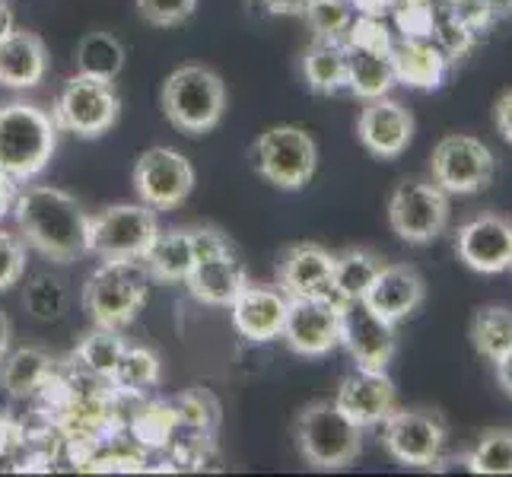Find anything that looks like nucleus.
I'll return each mask as SVG.
<instances>
[{
    "mask_svg": "<svg viewBox=\"0 0 512 477\" xmlns=\"http://www.w3.org/2000/svg\"><path fill=\"white\" fill-rule=\"evenodd\" d=\"M13 220L20 239L45 258L67 264L86 255L90 214L67 191L51 185H32L16 194Z\"/></svg>",
    "mask_w": 512,
    "mask_h": 477,
    "instance_id": "obj_1",
    "label": "nucleus"
},
{
    "mask_svg": "<svg viewBox=\"0 0 512 477\" xmlns=\"http://www.w3.org/2000/svg\"><path fill=\"white\" fill-rule=\"evenodd\" d=\"M160 105L175 131L201 137L214 131L226 115V86L217 70L204 64H182L166 77Z\"/></svg>",
    "mask_w": 512,
    "mask_h": 477,
    "instance_id": "obj_2",
    "label": "nucleus"
},
{
    "mask_svg": "<svg viewBox=\"0 0 512 477\" xmlns=\"http://www.w3.org/2000/svg\"><path fill=\"white\" fill-rule=\"evenodd\" d=\"M58 125L32 102L0 105V169L16 182L35 179L58 150Z\"/></svg>",
    "mask_w": 512,
    "mask_h": 477,
    "instance_id": "obj_3",
    "label": "nucleus"
},
{
    "mask_svg": "<svg viewBox=\"0 0 512 477\" xmlns=\"http://www.w3.org/2000/svg\"><path fill=\"white\" fill-rule=\"evenodd\" d=\"M296 449L315 471H344L363 452V430L334 401L319 398L296 417Z\"/></svg>",
    "mask_w": 512,
    "mask_h": 477,
    "instance_id": "obj_4",
    "label": "nucleus"
},
{
    "mask_svg": "<svg viewBox=\"0 0 512 477\" xmlns=\"http://www.w3.org/2000/svg\"><path fill=\"white\" fill-rule=\"evenodd\" d=\"M153 277L140 258L102 261L99 271L83 287V309L90 312L93 325L125 328L147 306Z\"/></svg>",
    "mask_w": 512,
    "mask_h": 477,
    "instance_id": "obj_5",
    "label": "nucleus"
},
{
    "mask_svg": "<svg viewBox=\"0 0 512 477\" xmlns=\"http://www.w3.org/2000/svg\"><path fill=\"white\" fill-rule=\"evenodd\" d=\"M392 32L385 29L382 16L357 13L347 39H344V58H347V90L357 99H379L388 96L395 86V67H392Z\"/></svg>",
    "mask_w": 512,
    "mask_h": 477,
    "instance_id": "obj_6",
    "label": "nucleus"
},
{
    "mask_svg": "<svg viewBox=\"0 0 512 477\" xmlns=\"http://www.w3.org/2000/svg\"><path fill=\"white\" fill-rule=\"evenodd\" d=\"M194 245L198 258L185 280L188 293L204 306H226L249 284V271L233 249L229 236H223L214 226H194Z\"/></svg>",
    "mask_w": 512,
    "mask_h": 477,
    "instance_id": "obj_7",
    "label": "nucleus"
},
{
    "mask_svg": "<svg viewBox=\"0 0 512 477\" xmlns=\"http://www.w3.org/2000/svg\"><path fill=\"white\" fill-rule=\"evenodd\" d=\"M118 115H121V96L115 90V80H99L86 74L67 77L58 90L55 109H51L58 131L77 134L83 140H96L102 134H109L118 125Z\"/></svg>",
    "mask_w": 512,
    "mask_h": 477,
    "instance_id": "obj_8",
    "label": "nucleus"
},
{
    "mask_svg": "<svg viewBox=\"0 0 512 477\" xmlns=\"http://www.w3.org/2000/svg\"><path fill=\"white\" fill-rule=\"evenodd\" d=\"M255 169L280 191H299L319 169V147L306 128L274 125L255 140Z\"/></svg>",
    "mask_w": 512,
    "mask_h": 477,
    "instance_id": "obj_9",
    "label": "nucleus"
},
{
    "mask_svg": "<svg viewBox=\"0 0 512 477\" xmlns=\"http://www.w3.org/2000/svg\"><path fill=\"white\" fill-rule=\"evenodd\" d=\"M449 194L433 179H404L388 198V226L408 245H430L449 226Z\"/></svg>",
    "mask_w": 512,
    "mask_h": 477,
    "instance_id": "obj_10",
    "label": "nucleus"
},
{
    "mask_svg": "<svg viewBox=\"0 0 512 477\" xmlns=\"http://www.w3.org/2000/svg\"><path fill=\"white\" fill-rule=\"evenodd\" d=\"M160 223H156L153 207L147 204H112L102 214L90 217V233H86V252L115 261V258H144L153 245Z\"/></svg>",
    "mask_w": 512,
    "mask_h": 477,
    "instance_id": "obj_11",
    "label": "nucleus"
},
{
    "mask_svg": "<svg viewBox=\"0 0 512 477\" xmlns=\"http://www.w3.org/2000/svg\"><path fill=\"white\" fill-rule=\"evenodd\" d=\"M449 427L439 411L395 408L382 423L385 452L404 468H430L446 446Z\"/></svg>",
    "mask_w": 512,
    "mask_h": 477,
    "instance_id": "obj_12",
    "label": "nucleus"
},
{
    "mask_svg": "<svg viewBox=\"0 0 512 477\" xmlns=\"http://www.w3.org/2000/svg\"><path fill=\"white\" fill-rule=\"evenodd\" d=\"M430 175L446 194H478L497 175V159L484 140L471 134H449L433 147Z\"/></svg>",
    "mask_w": 512,
    "mask_h": 477,
    "instance_id": "obj_13",
    "label": "nucleus"
},
{
    "mask_svg": "<svg viewBox=\"0 0 512 477\" xmlns=\"http://www.w3.org/2000/svg\"><path fill=\"white\" fill-rule=\"evenodd\" d=\"M131 182L140 204L153 210H172L188 201L194 188V166L172 147H150L137 156Z\"/></svg>",
    "mask_w": 512,
    "mask_h": 477,
    "instance_id": "obj_14",
    "label": "nucleus"
},
{
    "mask_svg": "<svg viewBox=\"0 0 512 477\" xmlns=\"http://www.w3.org/2000/svg\"><path fill=\"white\" fill-rule=\"evenodd\" d=\"M341 312L344 303L325 296H296L287 306L284 344L299 357H325L334 347H341Z\"/></svg>",
    "mask_w": 512,
    "mask_h": 477,
    "instance_id": "obj_15",
    "label": "nucleus"
},
{
    "mask_svg": "<svg viewBox=\"0 0 512 477\" xmlns=\"http://www.w3.org/2000/svg\"><path fill=\"white\" fill-rule=\"evenodd\" d=\"M341 347H347L350 360L360 369L385 373L398 350L395 325L376 315L363 299H350L341 312Z\"/></svg>",
    "mask_w": 512,
    "mask_h": 477,
    "instance_id": "obj_16",
    "label": "nucleus"
},
{
    "mask_svg": "<svg viewBox=\"0 0 512 477\" xmlns=\"http://www.w3.org/2000/svg\"><path fill=\"white\" fill-rule=\"evenodd\" d=\"M455 255L474 274H503L512 264V220L481 214L458 226Z\"/></svg>",
    "mask_w": 512,
    "mask_h": 477,
    "instance_id": "obj_17",
    "label": "nucleus"
},
{
    "mask_svg": "<svg viewBox=\"0 0 512 477\" xmlns=\"http://www.w3.org/2000/svg\"><path fill=\"white\" fill-rule=\"evenodd\" d=\"M357 137L376 159H398L414 140V115L398 99H366L357 118Z\"/></svg>",
    "mask_w": 512,
    "mask_h": 477,
    "instance_id": "obj_18",
    "label": "nucleus"
},
{
    "mask_svg": "<svg viewBox=\"0 0 512 477\" xmlns=\"http://www.w3.org/2000/svg\"><path fill=\"white\" fill-rule=\"evenodd\" d=\"M290 296L280 287H261V284H245L242 293L229 303V315H233V328L252 344H268L277 341L284 331Z\"/></svg>",
    "mask_w": 512,
    "mask_h": 477,
    "instance_id": "obj_19",
    "label": "nucleus"
},
{
    "mask_svg": "<svg viewBox=\"0 0 512 477\" xmlns=\"http://www.w3.org/2000/svg\"><path fill=\"white\" fill-rule=\"evenodd\" d=\"M334 404H338L360 430H369L385 423V417L398 408V392H395V382L388 379V373L357 366V373H350L341 382Z\"/></svg>",
    "mask_w": 512,
    "mask_h": 477,
    "instance_id": "obj_20",
    "label": "nucleus"
},
{
    "mask_svg": "<svg viewBox=\"0 0 512 477\" xmlns=\"http://www.w3.org/2000/svg\"><path fill=\"white\" fill-rule=\"evenodd\" d=\"M423 299H427V284L414 264H382L376 280L363 293V303L392 325L411 318L423 306Z\"/></svg>",
    "mask_w": 512,
    "mask_h": 477,
    "instance_id": "obj_21",
    "label": "nucleus"
},
{
    "mask_svg": "<svg viewBox=\"0 0 512 477\" xmlns=\"http://www.w3.org/2000/svg\"><path fill=\"white\" fill-rule=\"evenodd\" d=\"M277 284L290 299L296 296L334 299V255L325 245L315 242L290 245L277 264Z\"/></svg>",
    "mask_w": 512,
    "mask_h": 477,
    "instance_id": "obj_22",
    "label": "nucleus"
},
{
    "mask_svg": "<svg viewBox=\"0 0 512 477\" xmlns=\"http://www.w3.org/2000/svg\"><path fill=\"white\" fill-rule=\"evenodd\" d=\"M449 55L439 42L420 39V35H401L392 45V67L395 83L411 86V90H436L449 74Z\"/></svg>",
    "mask_w": 512,
    "mask_h": 477,
    "instance_id": "obj_23",
    "label": "nucleus"
},
{
    "mask_svg": "<svg viewBox=\"0 0 512 477\" xmlns=\"http://www.w3.org/2000/svg\"><path fill=\"white\" fill-rule=\"evenodd\" d=\"M48 74V48L35 32L13 29L0 39V86L32 90Z\"/></svg>",
    "mask_w": 512,
    "mask_h": 477,
    "instance_id": "obj_24",
    "label": "nucleus"
},
{
    "mask_svg": "<svg viewBox=\"0 0 512 477\" xmlns=\"http://www.w3.org/2000/svg\"><path fill=\"white\" fill-rule=\"evenodd\" d=\"M194 258H198V245H194V226H172L160 229L147 249V255L140 258L147 264V271L160 284H185Z\"/></svg>",
    "mask_w": 512,
    "mask_h": 477,
    "instance_id": "obj_25",
    "label": "nucleus"
},
{
    "mask_svg": "<svg viewBox=\"0 0 512 477\" xmlns=\"http://www.w3.org/2000/svg\"><path fill=\"white\" fill-rule=\"evenodd\" d=\"M58 369V360L45 353L42 347H20L7 350L0 357V385L4 392L16 401H29L42 392V385L51 379V373Z\"/></svg>",
    "mask_w": 512,
    "mask_h": 477,
    "instance_id": "obj_26",
    "label": "nucleus"
},
{
    "mask_svg": "<svg viewBox=\"0 0 512 477\" xmlns=\"http://www.w3.org/2000/svg\"><path fill=\"white\" fill-rule=\"evenodd\" d=\"M303 77L315 96H338L347 90V58L344 42L312 39L303 55Z\"/></svg>",
    "mask_w": 512,
    "mask_h": 477,
    "instance_id": "obj_27",
    "label": "nucleus"
},
{
    "mask_svg": "<svg viewBox=\"0 0 512 477\" xmlns=\"http://www.w3.org/2000/svg\"><path fill=\"white\" fill-rule=\"evenodd\" d=\"M125 338L118 334V328H102V325H93L90 331L83 334V341L74 347L70 353V366L83 369V373H93L99 379H112L115 366H118V357L121 350H125Z\"/></svg>",
    "mask_w": 512,
    "mask_h": 477,
    "instance_id": "obj_28",
    "label": "nucleus"
},
{
    "mask_svg": "<svg viewBox=\"0 0 512 477\" xmlns=\"http://www.w3.org/2000/svg\"><path fill=\"white\" fill-rule=\"evenodd\" d=\"M382 264V255H376L373 249H344L341 255H334V299L338 303L363 299Z\"/></svg>",
    "mask_w": 512,
    "mask_h": 477,
    "instance_id": "obj_29",
    "label": "nucleus"
},
{
    "mask_svg": "<svg viewBox=\"0 0 512 477\" xmlns=\"http://www.w3.org/2000/svg\"><path fill=\"white\" fill-rule=\"evenodd\" d=\"M125 45H121L112 32H86L77 45V74L99 77V80H118L125 70Z\"/></svg>",
    "mask_w": 512,
    "mask_h": 477,
    "instance_id": "obj_30",
    "label": "nucleus"
},
{
    "mask_svg": "<svg viewBox=\"0 0 512 477\" xmlns=\"http://www.w3.org/2000/svg\"><path fill=\"white\" fill-rule=\"evenodd\" d=\"M468 338L484 360H490V363L500 360L512 347V306H503V303L481 306L471 318Z\"/></svg>",
    "mask_w": 512,
    "mask_h": 477,
    "instance_id": "obj_31",
    "label": "nucleus"
},
{
    "mask_svg": "<svg viewBox=\"0 0 512 477\" xmlns=\"http://www.w3.org/2000/svg\"><path fill=\"white\" fill-rule=\"evenodd\" d=\"M112 388L125 398L144 395L147 388L160 382V357L150 347H125L112 373Z\"/></svg>",
    "mask_w": 512,
    "mask_h": 477,
    "instance_id": "obj_32",
    "label": "nucleus"
},
{
    "mask_svg": "<svg viewBox=\"0 0 512 477\" xmlns=\"http://www.w3.org/2000/svg\"><path fill=\"white\" fill-rule=\"evenodd\" d=\"M175 430H179V417H175V408L166 401L144 404L128 420V433L140 449H169Z\"/></svg>",
    "mask_w": 512,
    "mask_h": 477,
    "instance_id": "obj_33",
    "label": "nucleus"
},
{
    "mask_svg": "<svg viewBox=\"0 0 512 477\" xmlns=\"http://www.w3.org/2000/svg\"><path fill=\"white\" fill-rule=\"evenodd\" d=\"M303 20L312 29V39L344 42L353 20H357V10H353L350 0H312L303 13Z\"/></svg>",
    "mask_w": 512,
    "mask_h": 477,
    "instance_id": "obj_34",
    "label": "nucleus"
},
{
    "mask_svg": "<svg viewBox=\"0 0 512 477\" xmlns=\"http://www.w3.org/2000/svg\"><path fill=\"white\" fill-rule=\"evenodd\" d=\"M471 474H512V427H490L478 436V446L471 449Z\"/></svg>",
    "mask_w": 512,
    "mask_h": 477,
    "instance_id": "obj_35",
    "label": "nucleus"
},
{
    "mask_svg": "<svg viewBox=\"0 0 512 477\" xmlns=\"http://www.w3.org/2000/svg\"><path fill=\"white\" fill-rule=\"evenodd\" d=\"M23 306L35 322H58L67 309L64 280L51 274H35L23 287Z\"/></svg>",
    "mask_w": 512,
    "mask_h": 477,
    "instance_id": "obj_36",
    "label": "nucleus"
},
{
    "mask_svg": "<svg viewBox=\"0 0 512 477\" xmlns=\"http://www.w3.org/2000/svg\"><path fill=\"white\" fill-rule=\"evenodd\" d=\"M172 408H175V417H179V427H185L191 433H210L217 427L220 404L214 401V395L204 392V388L182 392L172 401Z\"/></svg>",
    "mask_w": 512,
    "mask_h": 477,
    "instance_id": "obj_37",
    "label": "nucleus"
},
{
    "mask_svg": "<svg viewBox=\"0 0 512 477\" xmlns=\"http://www.w3.org/2000/svg\"><path fill=\"white\" fill-rule=\"evenodd\" d=\"M140 20L160 29L182 26L188 16L198 10V0H134Z\"/></svg>",
    "mask_w": 512,
    "mask_h": 477,
    "instance_id": "obj_38",
    "label": "nucleus"
},
{
    "mask_svg": "<svg viewBox=\"0 0 512 477\" xmlns=\"http://www.w3.org/2000/svg\"><path fill=\"white\" fill-rule=\"evenodd\" d=\"M26 274V242L0 229V293L16 287Z\"/></svg>",
    "mask_w": 512,
    "mask_h": 477,
    "instance_id": "obj_39",
    "label": "nucleus"
},
{
    "mask_svg": "<svg viewBox=\"0 0 512 477\" xmlns=\"http://www.w3.org/2000/svg\"><path fill=\"white\" fill-rule=\"evenodd\" d=\"M446 10L471 32H484L493 23L487 0H446Z\"/></svg>",
    "mask_w": 512,
    "mask_h": 477,
    "instance_id": "obj_40",
    "label": "nucleus"
},
{
    "mask_svg": "<svg viewBox=\"0 0 512 477\" xmlns=\"http://www.w3.org/2000/svg\"><path fill=\"white\" fill-rule=\"evenodd\" d=\"M23 436H26V427H23L20 420H13V417H7V414H0V455L20 452Z\"/></svg>",
    "mask_w": 512,
    "mask_h": 477,
    "instance_id": "obj_41",
    "label": "nucleus"
},
{
    "mask_svg": "<svg viewBox=\"0 0 512 477\" xmlns=\"http://www.w3.org/2000/svg\"><path fill=\"white\" fill-rule=\"evenodd\" d=\"M249 4L268 16H303L312 0H249Z\"/></svg>",
    "mask_w": 512,
    "mask_h": 477,
    "instance_id": "obj_42",
    "label": "nucleus"
},
{
    "mask_svg": "<svg viewBox=\"0 0 512 477\" xmlns=\"http://www.w3.org/2000/svg\"><path fill=\"white\" fill-rule=\"evenodd\" d=\"M493 125H497V134L512 147V90L500 93L497 105H493Z\"/></svg>",
    "mask_w": 512,
    "mask_h": 477,
    "instance_id": "obj_43",
    "label": "nucleus"
},
{
    "mask_svg": "<svg viewBox=\"0 0 512 477\" xmlns=\"http://www.w3.org/2000/svg\"><path fill=\"white\" fill-rule=\"evenodd\" d=\"M16 194H20V182H16L10 172L0 169V220H4L7 214H13Z\"/></svg>",
    "mask_w": 512,
    "mask_h": 477,
    "instance_id": "obj_44",
    "label": "nucleus"
},
{
    "mask_svg": "<svg viewBox=\"0 0 512 477\" xmlns=\"http://www.w3.org/2000/svg\"><path fill=\"white\" fill-rule=\"evenodd\" d=\"M493 369H497V385L503 388V395L512 398V347L503 353L500 360H493Z\"/></svg>",
    "mask_w": 512,
    "mask_h": 477,
    "instance_id": "obj_45",
    "label": "nucleus"
},
{
    "mask_svg": "<svg viewBox=\"0 0 512 477\" xmlns=\"http://www.w3.org/2000/svg\"><path fill=\"white\" fill-rule=\"evenodd\" d=\"M16 29V23H13V7H10V0H0V39L4 35H10Z\"/></svg>",
    "mask_w": 512,
    "mask_h": 477,
    "instance_id": "obj_46",
    "label": "nucleus"
},
{
    "mask_svg": "<svg viewBox=\"0 0 512 477\" xmlns=\"http://www.w3.org/2000/svg\"><path fill=\"white\" fill-rule=\"evenodd\" d=\"M493 20H512V0H487Z\"/></svg>",
    "mask_w": 512,
    "mask_h": 477,
    "instance_id": "obj_47",
    "label": "nucleus"
},
{
    "mask_svg": "<svg viewBox=\"0 0 512 477\" xmlns=\"http://www.w3.org/2000/svg\"><path fill=\"white\" fill-rule=\"evenodd\" d=\"M10 338H13V328H10V318L0 312V357L10 350Z\"/></svg>",
    "mask_w": 512,
    "mask_h": 477,
    "instance_id": "obj_48",
    "label": "nucleus"
},
{
    "mask_svg": "<svg viewBox=\"0 0 512 477\" xmlns=\"http://www.w3.org/2000/svg\"><path fill=\"white\" fill-rule=\"evenodd\" d=\"M509 274H512V264H509Z\"/></svg>",
    "mask_w": 512,
    "mask_h": 477,
    "instance_id": "obj_49",
    "label": "nucleus"
}]
</instances>
